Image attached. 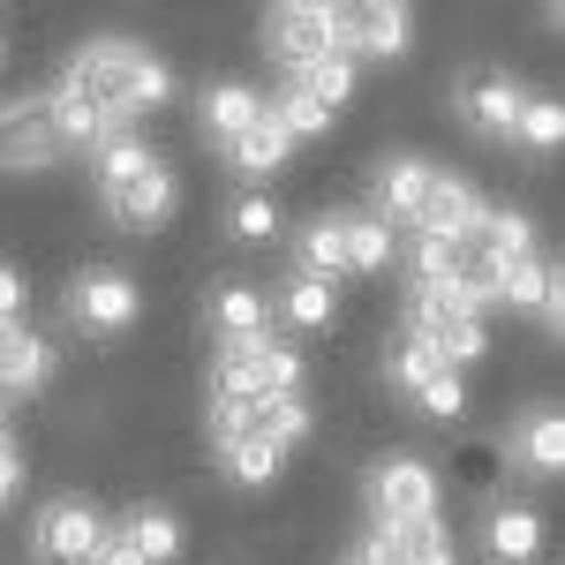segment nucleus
Listing matches in <instances>:
<instances>
[{
    "label": "nucleus",
    "mask_w": 565,
    "mask_h": 565,
    "mask_svg": "<svg viewBox=\"0 0 565 565\" xmlns=\"http://www.w3.org/2000/svg\"><path fill=\"white\" fill-rule=\"evenodd\" d=\"M53 98H68L76 114H90L98 129L114 136V129H136L151 106L174 98V68L136 39H90V45H76V61L61 68Z\"/></svg>",
    "instance_id": "1"
},
{
    "label": "nucleus",
    "mask_w": 565,
    "mask_h": 565,
    "mask_svg": "<svg viewBox=\"0 0 565 565\" xmlns=\"http://www.w3.org/2000/svg\"><path fill=\"white\" fill-rule=\"evenodd\" d=\"M482 309H498L490 302V287H452V295H415L407 302V340L430 354V362H445V370H476L482 354H490V324H482Z\"/></svg>",
    "instance_id": "2"
},
{
    "label": "nucleus",
    "mask_w": 565,
    "mask_h": 565,
    "mask_svg": "<svg viewBox=\"0 0 565 565\" xmlns=\"http://www.w3.org/2000/svg\"><path fill=\"white\" fill-rule=\"evenodd\" d=\"M212 399L226 407H271V399H302V354L287 348V340H234V348H218L212 362Z\"/></svg>",
    "instance_id": "3"
},
{
    "label": "nucleus",
    "mask_w": 565,
    "mask_h": 565,
    "mask_svg": "<svg viewBox=\"0 0 565 565\" xmlns=\"http://www.w3.org/2000/svg\"><path fill=\"white\" fill-rule=\"evenodd\" d=\"M423 521H437L430 460H415V452H385V460L370 468V527L399 535V527H423Z\"/></svg>",
    "instance_id": "4"
},
{
    "label": "nucleus",
    "mask_w": 565,
    "mask_h": 565,
    "mask_svg": "<svg viewBox=\"0 0 565 565\" xmlns=\"http://www.w3.org/2000/svg\"><path fill=\"white\" fill-rule=\"evenodd\" d=\"M332 45L354 68L362 61H399L415 45V15L399 0H348V8H332Z\"/></svg>",
    "instance_id": "5"
},
{
    "label": "nucleus",
    "mask_w": 565,
    "mask_h": 565,
    "mask_svg": "<svg viewBox=\"0 0 565 565\" xmlns=\"http://www.w3.org/2000/svg\"><path fill=\"white\" fill-rule=\"evenodd\" d=\"M98 505L90 498H45L39 513H31V558L39 565H90L98 558Z\"/></svg>",
    "instance_id": "6"
},
{
    "label": "nucleus",
    "mask_w": 565,
    "mask_h": 565,
    "mask_svg": "<svg viewBox=\"0 0 565 565\" xmlns=\"http://www.w3.org/2000/svg\"><path fill=\"white\" fill-rule=\"evenodd\" d=\"M521 106H527V90H521V76H505V68H476V76L452 84V114H460V129H476L482 143H513Z\"/></svg>",
    "instance_id": "7"
},
{
    "label": "nucleus",
    "mask_w": 565,
    "mask_h": 565,
    "mask_svg": "<svg viewBox=\"0 0 565 565\" xmlns=\"http://www.w3.org/2000/svg\"><path fill=\"white\" fill-rule=\"evenodd\" d=\"M385 377L407 392L423 415H437V423L468 415V377H460V370H445V362H430V354L415 348V340H399V348L385 354Z\"/></svg>",
    "instance_id": "8"
},
{
    "label": "nucleus",
    "mask_w": 565,
    "mask_h": 565,
    "mask_svg": "<svg viewBox=\"0 0 565 565\" xmlns=\"http://www.w3.org/2000/svg\"><path fill=\"white\" fill-rule=\"evenodd\" d=\"M264 53L295 76L309 61H324V53H340L332 45V8H317V0H287V8H271L264 15Z\"/></svg>",
    "instance_id": "9"
},
{
    "label": "nucleus",
    "mask_w": 565,
    "mask_h": 565,
    "mask_svg": "<svg viewBox=\"0 0 565 565\" xmlns=\"http://www.w3.org/2000/svg\"><path fill=\"white\" fill-rule=\"evenodd\" d=\"M136 309H143V295H136L129 271H114V264H90L84 279L68 287V317H76L84 332H129Z\"/></svg>",
    "instance_id": "10"
},
{
    "label": "nucleus",
    "mask_w": 565,
    "mask_h": 565,
    "mask_svg": "<svg viewBox=\"0 0 565 565\" xmlns=\"http://www.w3.org/2000/svg\"><path fill=\"white\" fill-rule=\"evenodd\" d=\"M98 204H106V218H114V226H129V234H151V226H167V218H174L181 181H174V167L159 159L151 174H136V181H121V189H106Z\"/></svg>",
    "instance_id": "11"
},
{
    "label": "nucleus",
    "mask_w": 565,
    "mask_h": 565,
    "mask_svg": "<svg viewBox=\"0 0 565 565\" xmlns=\"http://www.w3.org/2000/svg\"><path fill=\"white\" fill-rule=\"evenodd\" d=\"M482 212H490V204L476 196V181H460V174H445V167H437L430 189H423V204H415V234H437V242H468V234L482 226Z\"/></svg>",
    "instance_id": "12"
},
{
    "label": "nucleus",
    "mask_w": 565,
    "mask_h": 565,
    "mask_svg": "<svg viewBox=\"0 0 565 565\" xmlns=\"http://www.w3.org/2000/svg\"><path fill=\"white\" fill-rule=\"evenodd\" d=\"M53 385V340H39L31 324L0 332V399H31Z\"/></svg>",
    "instance_id": "13"
},
{
    "label": "nucleus",
    "mask_w": 565,
    "mask_h": 565,
    "mask_svg": "<svg viewBox=\"0 0 565 565\" xmlns=\"http://www.w3.org/2000/svg\"><path fill=\"white\" fill-rule=\"evenodd\" d=\"M212 324H218V348L264 340V332H271V295L249 287V279H218L212 287Z\"/></svg>",
    "instance_id": "14"
},
{
    "label": "nucleus",
    "mask_w": 565,
    "mask_h": 565,
    "mask_svg": "<svg viewBox=\"0 0 565 565\" xmlns=\"http://www.w3.org/2000/svg\"><path fill=\"white\" fill-rule=\"evenodd\" d=\"M430 174H437L430 159H407V151L385 159V167H377V218H385V226H415V204H423Z\"/></svg>",
    "instance_id": "15"
},
{
    "label": "nucleus",
    "mask_w": 565,
    "mask_h": 565,
    "mask_svg": "<svg viewBox=\"0 0 565 565\" xmlns=\"http://www.w3.org/2000/svg\"><path fill=\"white\" fill-rule=\"evenodd\" d=\"M340 249H348V271L377 279V271H392V257H399V234H392L377 212H340Z\"/></svg>",
    "instance_id": "16"
},
{
    "label": "nucleus",
    "mask_w": 565,
    "mask_h": 565,
    "mask_svg": "<svg viewBox=\"0 0 565 565\" xmlns=\"http://www.w3.org/2000/svg\"><path fill=\"white\" fill-rule=\"evenodd\" d=\"M482 543H490V558H498V565H527L535 551H543V513L513 498V505H498V513L482 521Z\"/></svg>",
    "instance_id": "17"
},
{
    "label": "nucleus",
    "mask_w": 565,
    "mask_h": 565,
    "mask_svg": "<svg viewBox=\"0 0 565 565\" xmlns=\"http://www.w3.org/2000/svg\"><path fill=\"white\" fill-rule=\"evenodd\" d=\"M218 468L242 482V490H264V482H279V468H287V452L271 445V437L249 423V430H234L226 445H218Z\"/></svg>",
    "instance_id": "18"
},
{
    "label": "nucleus",
    "mask_w": 565,
    "mask_h": 565,
    "mask_svg": "<svg viewBox=\"0 0 565 565\" xmlns=\"http://www.w3.org/2000/svg\"><path fill=\"white\" fill-rule=\"evenodd\" d=\"M159 167V151L143 143L136 129H114V136H98L90 143V174H98V196L106 189H121V181H136V174H151Z\"/></svg>",
    "instance_id": "19"
},
{
    "label": "nucleus",
    "mask_w": 565,
    "mask_h": 565,
    "mask_svg": "<svg viewBox=\"0 0 565 565\" xmlns=\"http://www.w3.org/2000/svg\"><path fill=\"white\" fill-rule=\"evenodd\" d=\"M264 121V90L249 84H212L204 90V136L212 143H234V136H249Z\"/></svg>",
    "instance_id": "20"
},
{
    "label": "nucleus",
    "mask_w": 565,
    "mask_h": 565,
    "mask_svg": "<svg viewBox=\"0 0 565 565\" xmlns=\"http://www.w3.org/2000/svg\"><path fill=\"white\" fill-rule=\"evenodd\" d=\"M271 317H287L295 332H324V324L340 317V295H332L324 279H309V271H295V279L279 287V302H271Z\"/></svg>",
    "instance_id": "21"
},
{
    "label": "nucleus",
    "mask_w": 565,
    "mask_h": 565,
    "mask_svg": "<svg viewBox=\"0 0 565 565\" xmlns=\"http://www.w3.org/2000/svg\"><path fill=\"white\" fill-rule=\"evenodd\" d=\"M354 76H362V68H354L348 53H324V61L295 68L287 84H295V90H309V98H317V106H324V114L340 121V114H348V98H354Z\"/></svg>",
    "instance_id": "22"
},
{
    "label": "nucleus",
    "mask_w": 565,
    "mask_h": 565,
    "mask_svg": "<svg viewBox=\"0 0 565 565\" xmlns=\"http://www.w3.org/2000/svg\"><path fill=\"white\" fill-rule=\"evenodd\" d=\"M264 121L287 136V143H309V136H324V129H332V114H324V106H317L309 90H295V84H279L271 98H264Z\"/></svg>",
    "instance_id": "23"
},
{
    "label": "nucleus",
    "mask_w": 565,
    "mask_h": 565,
    "mask_svg": "<svg viewBox=\"0 0 565 565\" xmlns=\"http://www.w3.org/2000/svg\"><path fill=\"white\" fill-rule=\"evenodd\" d=\"M226 159H234V174H242V181H271L287 159H295V143L271 129V121H257L249 136H234V143H226Z\"/></svg>",
    "instance_id": "24"
},
{
    "label": "nucleus",
    "mask_w": 565,
    "mask_h": 565,
    "mask_svg": "<svg viewBox=\"0 0 565 565\" xmlns=\"http://www.w3.org/2000/svg\"><path fill=\"white\" fill-rule=\"evenodd\" d=\"M121 535L136 543V558H143V565H174L181 558V521H174V513H159V505H136L129 521H121Z\"/></svg>",
    "instance_id": "25"
},
{
    "label": "nucleus",
    "mask_w": 565,
    "mask_h": 565,
    "mask_svg": "<svg viewBox=\"0 0 565 565\" xmlns=\"http://www.w3.org/2000/svg\"><path fill=\"white\" fill-rule=\"evenodd\" d=\"M295 257H302V271L309 279H340L348 271V249H340V212H324V218H309L302 234H295Z\"/></svg>",
    "instance_id": "26"
},
{
    "label": "nucleus",
    "mask_w": 565,
    "mask_h": 565,
    "mask_svg": "<svg viewBox=\"0 0 565 565\" xmlns=\"http://www.w3.org/2000/svg\"><path fill=\"white\" fill-rule=\"evenodd\" d=\"M513 452L527 460V476H558L565 468V423L543 407V415H527V430L513 437Z\"/></svg>",
    "instance_id": "27"
},
{
    "label": "nucleus",
    "mask_w": 565,
    "mask_h": 565,
    "mask_svg": "<svg viewBox=\"0 0 565 565\" xmlns=\"http://www.w3.org/2000/svg\"><path fill=\"white\" fill-rule=\"evenodd\" d=\"M392 558L399 565H460V551H452V535L437 521H423V527H399L392 535Z\"/></svg>",
    "instance_id": "28"
},
{
    "label": "nucleus",
    "mask_w": 565,
    "mask_h": 565,
    "mask_svg": "<svg viewBox=\"0 0 565 565\" xmlns=\"http://www.w3.org/2000/svg\"><path fill=\"white\" fill-rule=\"evenodd\" d=\"M513 143H535V151L551 159V151L565 143V106H558V98H527V106H521V129H513Z\"/></svg>",
    "instance_id": "29"
},
{
    "label": "nucleus",
    "mask_w": 565,
    "mask_h": 565,
    "mask_svg": "<svg viewBox=\"0 0 565 565\" xmlns=\"http://www.w3.org/2000/svg\"><path fill=\"white\" fill-rule=\"evenodd\" d=\"M257 430L287 452V445H302L317 430V415H309V399H271V407H257Z\"/></svg>",
    "instance_id": "30"
},
{
    "label": "nucleus",
    "mask_w": 565,
    "mask_h": 565,
    "mask_svg": "<svg viewBox=\"0 0 565 565\" xmlns=\"http://www.w3.org/2000/svg\"><path fill=\"white\" fill-rule=\"evenodd\" d=\"M226 226H234L242 242H271V234H279V204H271V196H242V204L226 212Z\"/></svg>",
    "instance_id": "31"
},
{
    "label": "nucleus",
    "mask_w": 565,
    "mask_h": 565,
    "mask_svg": "<svg viewBox=\"0 0 565 565\" xmlns=\"http://www.w3.org/2000/svg\"><path fill=\"white\" fill-rule=\"evenodd\" d=\"M15 490H23V452H15V430L0 423V513H8Z\"/></svg>",
    "instance_id": "32"
},
{
    "label": "nucleus",
    "mask_w": 565,
    "mask_h": 565,
    "mask_svg": "<svg viewBox=\"0 0 565 565\" xmlns=\"http://www.w3.org/2000/svg\"><path fill=\"white\" fill-rule=\"evenodd\" d=\"M340 565H399V558H392V535H385V527H370V535H362Z\"/></svg>",
    "instance_id": "33"
},
{
    "label": "nucleus",
    "mask_w": 565,
    "mask_h": 565,
    "mask_svg": "<svg viewBox=\"0 0 565 565\" xmlns=\"http://www.w3.org/2000/svg\"><path fill=\"white\" fill-rule=\"evenodd\" d=\"M90 565H143V558H136V543L121 535V527H106V535H98V558H90Z\"/></svg>",
    "instance_id": "34"
},
{
    "label": "nucleus",
    "mask_w": 565,
    "mask_h": 565,
    "mask_svg": "<svg viewBox=\"0 0 565 565\" xmlns=\"http://www.w3.org/2000/svg\"><path fill=\"white\" fill-rule=\"evenodd\" d=\"M0 61H8V45H0Z\"/></svg>",
    "instance_id": "35"
}]
</instances>
